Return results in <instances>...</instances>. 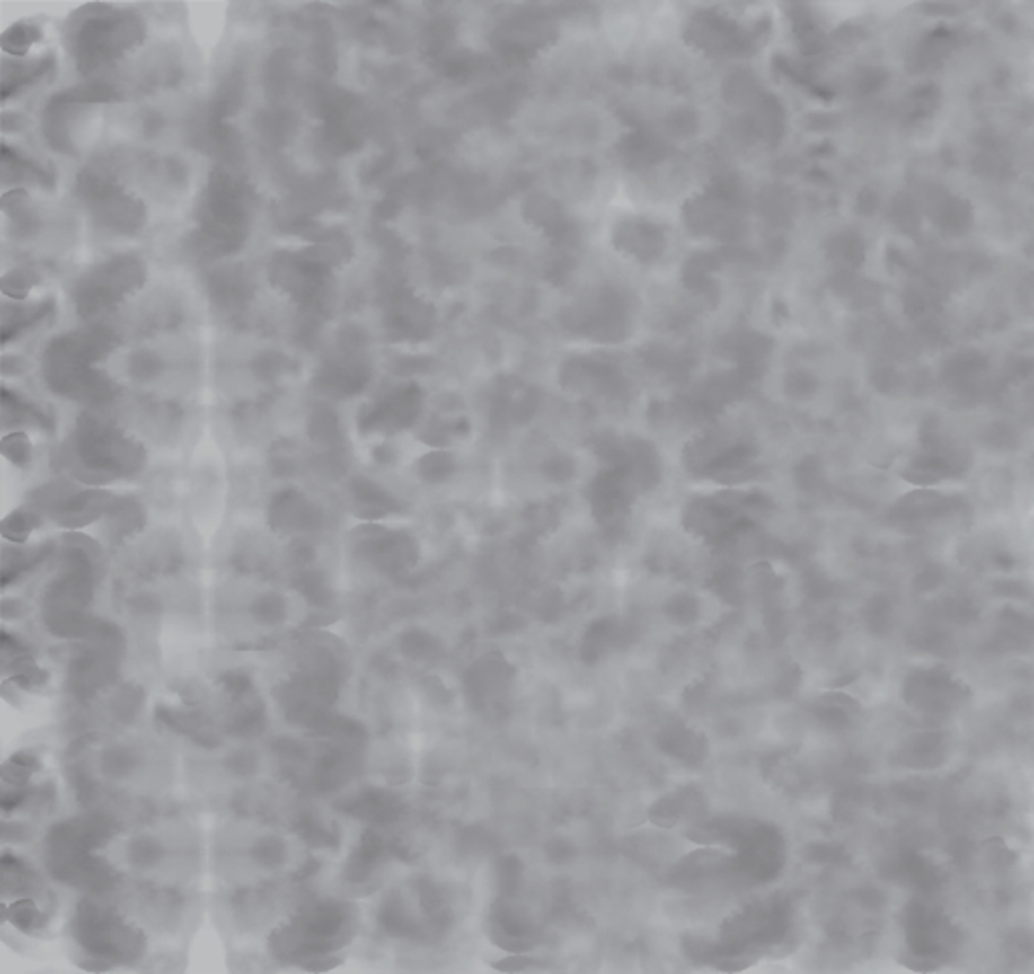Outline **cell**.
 Returning <instances> with one entry per match:
<instances>
[{
	"label": "cell",
	"instance_id": "obj_28",
	"mask_svg": "<svg viewBox=\"0 0 1034 974\" xmlns=\"http://www.w3.org/2000/svg\"><path fill=\"white\" fill-rule=\"evenodd\" d=\"M3 449H4V456L8 459H13L16 465H24L31 457V445H29L27 437L24 435L6 437L4 443H3Z\"/></svg>",
	"mask_w": 1034,
	"mask_h": 974
},
{
	"label": "cell",
	"instance_id": "obj_33",
	"mask_svg": "<svg viewBox=\"0 0 1034 974\" xmlns=\"http://www.w3.org/2000/svg\"><path fill=\"white\" fill-rule=\"evenodd\" d=\"M828 126H833V120H830L826 113H810L809 120H806V128L809 129H822Z\"/></svg>",
	"mask_w": 1034,
	"mask_h": 974
},
{
	"label": "cell",
	"instance_id": "obj_13",
	"mask_svg": "<svg viewBox=\"0 0 1034 974\" xmlns=\"http://www.w3.org/2000/svg\"><path fill=\"white\" fill-rule=\"evenodd\" d=\"M614 243L618 249L631 253L639 261L650 263L661 257L665 249V235L653 223L624 221L616 226Z\"/></svg>",
	"mask_w": 1034,
	"mask_h": 974
},
{
	"label": "cell",
	"instance_id": "obj_26",
	"mask_svg": "<svg viewBox=\"0 0 1034 974\" xmlns=\"http://www.w3.org/2000/svg\"><path fill=\"white\" fill-rule=\"evenodd\" d=\"M544 474L552 482L564 483L576 474V465L574 461L566 456H553L544 464Z\"/></svg>",
	"mask_w": 1034,
	"mask_h": 974
},
{
	"label": "cell",
	"instance_id": "obj_19",
	"mask_svg": "<svg viewBox=\"0 0 1034 974\" xmlns=\"http://www.w3.org/2000/svg\"><path fill=\"white\" fill-rule=\"evenodd\" d=\"M354 498L362 503L364 508H370V516L376 518L382 514H388L390 509L396 508V501L393 500L384 487L372 483L368 480H356L352 483Z\"/></svg>",
	"mask_w": 1034,
	"mask_h": 974
},
{
	"label": "cell",
	"instance_id": "obj_4",
	"mask_svg": "<svg viewBox=\"0 0 1034 974\" xmlns=\"http://www.w3.org/2000/svg\"><path fill=\"white\" fill-rule=\"evenodd\" d=\"M75 456L85 467L84 482L100 487L116 477L137 474L144 465V451L105 421L81 415L75 431Z\"/></svg>",
	"mask_w": 1034,
	"mask_h": 974
},
{
	"label": "cell",
	"instance_id": "obj_14",
	"mask_svg": "<svg viewBox=\"0 0 1034 974\" xmlns=\"http://www.w3.org/2000/svg\"><path fill=\"white\" fill-rule=\"evenodd\" d=\"M948 758L946 736L935 732H924L911 736L899 748V760L909 768H933L943 765Z\"/></svg>",
	"mask_w": 1034,
	"mask_h": 974
},
{
	"label": "cell",
	"instance_id": "obj_31",
	"mask_svg": "<svg viewBox=\"0 0 1034 974\" xmlns=\"http://www.w3.org/2000/svg\"><path fill=\"white\" fill-rule=\"evenodd\" d=\"M535 967V962L529 959V956H508L506 961L501 962H493V969H499V970H521V969H532Z\"/></svg>",
	"mask_w": 1034,
	"mask_h": 974
},
{
	"label": "cell",
	"instance_id": "obj_9",
	"mask_svg": "<svg viewBox=\"0 0 1034 974\" xmlns=\"http://www.w3.org/2000/svg\"><path fill=\"white\" fill-rule=\"evenodd\" d=\"M770 27L766 22L758 24L754 31H746L736 21L718 13L705 11L691 16L687 27V39L695 47L713 55H750L762 45Z\"/></svg>",
	"mask_w": 1034,
	"mask_h": 974
},
{
	"label": "cell",
	"instance_id": "obj_27",
	"mask_svg": "<svg viewBox=\"0 0 1034 974\" xmlns=\"http://www.w3.org/2000/svg\"><path fill=\"white\" fill-rule=\"evenodd\" d=\"M699 126V120H697V113L694 110H677L673 111L669 120H667V128L671 129L675 136H691L695 134V129Z\"/></svg>",
	"mask_w": 1034,
	"mask_h": 974
},
{
	"label": "cell",
	"instance_id": "obj_24",
	"mask_svg": "<svg viewBox=\"0 0 1034 974\" xmlns=\"http://www.w3.org/2000/svg\"><path fill=\"white\" fill-rule=\"evenodd\" d=\"M51 67V59H40L29 65H16L14 75H4V97L11 93V87L19 89L21 85H27L31 81L43 75V73Z\"/></svg>",
	"mask_w": 1034,
	"mask_h": 974
},
{
	"label": "cell",
	"instance_id": "obj_5",
	"mask_svg": "<svg viewBox=\"0 0 1034 974\" xmlns=\"http://www.w3.org/2000/svg\"><path fill=\"white\" fill-rule=\"evenodd\" d=\"M146 270L142 261L132 255H119L93 267L77 281L73 291L81 318H95L116 305L129 291L144 283Z\"/></svg>",
	"mask_w": 1034,
	"mask_h": 974
},
{
	"label": "cell",
	"instance_id": "obj_7",
	"mask_svg": "<svg viewBox=\"0 0 1034 974\" xmlns=\"http://www.w3.org/2000/svg\"><path fill=\"white\" fill-rule=\"evenodd\" d=\"M79 194L89 207L95 223L113 233L129 235L144 225V207L129 199L116 184L100 174L79 176Z\"/></svg>",
	"mask_w": 1034,
	"mask_h": 974
},
{
	"label": "cell",
	"instance_id": "obj_1",
	"mask_svg": "<svg viewBox=\"0 0 1034 974\" xmlns=\"http://www.w3.org/2000/svg\"><path fill=\"white\" fill-rule=\"evenodd\" d=\"M113 346H116V336L102 326L55 338L43 356L47 385L57 394L87 404L108 403L116 388L102 372L93 368V362L102 360Z\"/></svg>",
	"mask_w": 1034,
	"mask_h": 974
},
{
	"label": "cell",
	"instance_id": "obj_11",
	"mask_svg": "<svg viewBox=\"0 0 1034 974\" xmlns=\"http://www.w3.org/2000/svg\"><path fill=\"white\" fill-rule=\"evenodd\" d=\"M959 697L964 695L959 694V687L954 684V679L938 671L917 673L907 684V700L915 708L930 713L956 710Z\"/></svg>",
	"mask_w": 1034,
	"mask_h": 974
},
{
	"label": "cell",
	"instance_id": "obj_16",
	"mask_svg": "<svg viewBox=\"0 0 1034 974\" xmlns=\"http://www.w3.org/2000/svg\"><path fill=\"white\" fill-rule=\"evenodd\" d=\"M618 152H621V158L626 162V166L642 168L667 158L669 148L661 140L647 136L645 132H632L623 137Z\"/></svg>",
	"mask_w": 1034,
	"mask_h": 974
},
{
	"label": "cell",
	"instance_id": "obj_12",
	"mask_svg": "<svg viewBox=\"0 0 1034 974\" xmlns=\"http://www.w3.org/2000/svg\"><path fill=\"white\" fill-rule=\"evenodd\" d=\"M358 348L360 346H348L346 356H341V359L338 356V359L330 360L320 375H317V385H320L325 393L346 396L358 393L366 383H368V368L356 359Z\"/></svg>",
	"mask_w": 1034,
	"mask_h": 974
},
{
	"label": "cell",
	"instance_id": "obj_29",
	"mask_svg": "<svg viewBox=\"0 0 1034 974\" xmlns=\"http://www.w3.org/2000/svg\"><path fill=\"white\" fill-rule=\"evenodd\" d=\"M814 388H817V383H814V378L810 375H806V372H792V375L786 378V391L792 396H806L810 394Z\"/></svg>",
	"mask_w": 1034,
	"mask_h": 974
},
{
	"label": "cell",
	"instance_id": "obj_3",
	"mask_svg": "<svg viewBox=\"0 0 1034 974\" xmlns=\"http://www.w3.org/2000/svg\"><path fill=\"white\" fill-rule=\"evenodd\" d=\"M144 32L140 16L100 6L93 14L81 16L77 27L71 31L69 45L79 71L89 75L140 45Z\"/></svg>",
	"mask_w": 1034,
	"mask_h": 974
},
{
	"label": "cell",
	"instance_id": "obj_8",
	"mask_svg": "<svg viewBox=\"0 0 1034 974\" xmlns=\"http://www.w3.org/2000/svg\"><path fill=\"white\" fill-rule=\"evenodd\" d=\"M271 278L283 291L309 307H323L330 296V265L309 251L273 257Z\"/></svg>",
	"mask_w": 1034,
	"mask_h": 974
},
{
	"label": "cell",
	"instance_id": "obj_22",
	"mask_svg": "<svg viewBox=\"0 0 1034 974\" xmlns=\"http://www.w3.org/2000/svg\"><path fill=\"white\" fill-rule=\"evenodd\" d=\"M828 251H830V257H833L836 263H841L843 267L859 265L862 261V255H865L861 239L854 237V235H849V233L838 235V237L830 241Z\"/></svg>",
	"mask_w": 1034,
	"mask_h": 974
},
{
	"label": "cell",
	"instance_id": "obj_21",
	"mask_svg": "<svg viewBox=\"0 0 1034 974\" xmlns=\"http://www.w3.org/2000/svg\"><path fill=\"white\" fill-rule=\"evenodd\" d=\"M49 312H51V302H43L29 307H16L14 315L4 312V342L13 334H19L21 330L43 320Z\"/></svg>",
	"mask_w": 1034,
	"mask_h": 974
},
{
	"label": "cell",
	"instance_id": "obj_25",
	"mask_svg": "<svg viewBox=\"0 0 1034 974\" xmlns=\"http://www.w3.org/2000/svg\"><path fill=\"white\" fill-rule=\"evenodd\" d=\"M39 37L40 35H39L37 29L19 24V27H13L11 31L6 32L4 39H3V45L8 53H24Z\"/></svg>",
	"mask_w": 1034,
	"mask_h": 974
},
{
	"label": "cell",
	"instance_id": "obj_20",
	"mask_svg": "<svg viewBox=\"0 0 1034 974\" xmlns=\"http://www.w3.org/2000/svg\"><path fill=\"white\" fill-rule=\"evenodd\" d=\"M760 207H762V213L766 215V218H770V221L776 223V225L788 223L794 215L792 197H790L788 190L778 189V186H770V189L764 190L762 199H760Z\"/></svg>",
	"mask_w": 1034,
	"mask_h": 974
},
{
	"label": "cell",
	"instance_id": "obj_15",
	"mask_svg": "<svg viewBox=\"0 0 1034 974\" xmlns=\"http://www.w3.org/2000/svg\"><path fill=\"white\" fill-rule=\"evenodd\" d=\"M208 291L217 305H221L223 310H231V307L245 304V299L251 296V283L241 267H225V270L213 273L208 281Z\"/></svg>",
	"mask_w": 1034,
	"mask_h": 974
},
{
	"label": "cell",
	"instance_id": "obj_2",
	"mask_svg": "<svg viewBox=\"0 0 1034 974\" xmlns=\"http://www.w3.org/2000/svg\"><path fill=\"white\" fill-rule=\"evenodd\" d=\"M251 205L253 194L247 186L237 182L221 168H215L208 176V184L202 192L197 217L205 237L207 251L213 255H225L239 249L251 221Z\"/></svg>",
	"mask_w": 1034,
	"mask_h": 974
},
{
	"label": "cell",
	"instance_id": "obj_18",
	"mask_svg": "<svg viewBox=\"0 0 1034 974\" xmlns=\"http://www.w3.org/2000/svg\"><path fill=\"white\" fill-rule=\"evenodd\" d=\"M723 97L731 105H756L760 102V85L750 71H734L723 84Z\"/></svg>",
	"mask_w": 1034,
	"mask_h": 974
},
{
	"label": "cell",
	"instance_id": "obj_6",
	"mask_svg": "<svg viewBox=\"0 0 1034 974\" xmlns=\"http://www.w3.org/2000/svg\"><path fill=\"white\" fill-rule=\"evenodd\" d=\"M903 938L914 959L932 961L933 967L954 954L962 940L954 922L922 899H911L903 908Z\"/></svg>",
	"mask_w": 1034,
	"mask_h": 974
},
{
	"label": "cell",
	"instance_id": "obj_10",
	"mask_svg": "<svg viewBox=\"0 0 1034 974\" xmlns=\"http://www.w3.org/2000/svg\"><path fill=\"white\" fill-rule=\"evenodd\" d=\"M422 393L417 385L394 388L378 399L362 417L364 431H401L420 415Z\"/></svg>",
	"mask_w": 1034,
	"mask_h": 974
},
{
	"label": "cell",
	"instance_id": "obj_30",
	"mask_svg": "<svg viewBox=\"0 0 1034 974\" xmlns=\"http://www.w3.org/2000/svg\"><path fill=\"white\" fill-rule=\"evenodd\" d=\"M156 370H158V360L150 354H140L132 360V372L136 376L148 378L152 375H156Z\"/></svg>",
	"mask_w": 1034,
	"mask_h": 974
},
{
	"label": "cell",
	"instance_id": "obj_32",
	"mask_svg": "<svg viewBox=\"0 0 1034 974\" xmlns=\"http://www.w3.org/2000/svg\"><path fill=\"white\" fill-rule=\"evenodd\" d=\"M883 73L879 71H865L862 73V77L857 81V85L862 93H869V92H875V89L883 84Z\"/></svg>",
	"mask_w": 1034,
	"mask_h": 974
},
{
	"label": "cell",
	"instance_id": "obj_23",
	"mask_svg": "<svg viewBox=\"0 0 1034 974\" xmlns=\"http://www.w3.org/2000/svg\"><path fill=\"white\" fill-rule=\"evenodd\" d=\"M453 472H455V459L449 453L443 451L430 453V456L419 461V474L422 475V480L429 483H441L445 480H449Z\"/></svg>",
	"mask_w": 1034,
	"mask_h": 974
},
{
	"label": "cell",
	"instance_id": "obj_17",
	"mask_svg": "<svg viewBox=\"0 0 1034 974\" xmlns=\"http://www.w3.org/2000/svg\"><path fill=\"white\" fill-rule=\"evenodd\" d=\"M752 129L772 144H776L784 134V108L774 95H762L756 103Z\"/></svg>",
	"mask_w": 1034,
	"mask_h": 974
}]
</instances>
